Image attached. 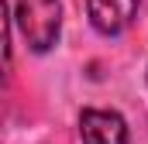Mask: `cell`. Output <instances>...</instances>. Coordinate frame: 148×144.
Returning <instances> with one entry per match:
<instances>
[{"label": "cell", "instance_id": "6da1fadb", "mask_svg": "<svg viewBox=\"0 0 148 144\" xmlns=\"http://www.w3.org/2000/svg\"><path fill=\"white\" fill-rule=\"evenodd\" d=\"M17 28L31 52H48L62 28V3L59 0H17Z\"/></svg>", "mask_w": 148, "mask_h": 144}, {"label": "cell", "instance_id": "7a4b0ae2", "mask_svg": "<svg viewBox=\"0 0 148 144\" xmlns=\"http://www.w3.org/2000/svg\"><path fill=\"white\" fill-rule=\"evenodd\" d=\"M79 137L83 144H127V124L114 110H83Z\"/></svg>", "mask_w": 148, "mask_h": 144}, {"label": "cell", "instance_id": "3957f363", "mask_svg": "<svg viewBox=\"0 0 148 144\" xmlns=\"http://www.w3.org/2000/svg\"><path fill=\"white\" fill-rule=\"evenodd\" d=\"M86 10H90V24L100 35L114 38L134 21L138 0H86Z\"/></svg>", "mask_w": 148, "mask_h": 144}, {"label": "cell", "instance_id": "277c9868", "mask_svg": "<svg viewBox=\"0 0 148 144\" xmlns=\"http://www.w3.org/2000/svg\"><path fill=\"white\" fill-rule=\"evenodd\" d=\"M10 72V17H7V0H0V82Z\"/></svg>", "mask_w": 148, "mask_h": 144}]
</instances>
